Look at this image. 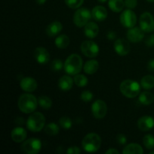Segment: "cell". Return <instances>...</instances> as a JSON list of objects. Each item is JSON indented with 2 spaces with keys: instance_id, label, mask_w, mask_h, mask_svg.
<instances>
[{
  "instance_id": "obj_1",
  "label": "cell",
  "mask_w": 154,
  "mask_h": 154,
  "mask_svg": "<svg viewBox=\"0 0 154 154\" xmlns=\"http://www.w3.org/2000/svg\"><path fill=\"white\" fill-rule=\"evenodd\" d=\"M38 99L32 94L23 93L19 97L17 105L19 109L24 114H32L37 108Z\"/></svg>"
},
{
  "instance_id": "obj_2",
  "label": "cell",
  "mask_w": 154,
  "mask_h": 154,
  "mask_svg": "<svg viewBox=\"0 0 154 154\" xmlns=\"http://www.w3.org/2000/svg\"><path fill=\"white\" fill-rule=\"evenodd\" d=\"M83 60L78 54H73L68 57L64 63V70L68 75H75L81 72L83 69Z\"/></svg>"
},
{
  "instance_id": "obj_3",
  "label": "cell",
  "mask_w": 154,
  "mask_h": 154,
  "mask_svg": "<svg viewBox=\"0 0 154 154\" xmlns=\"http://www.w3.org/2000/svg\"><path fill=\"white\" fill-rule=\"evenodd\" d=\"M82 148L87 153H95L100 149L102 139L98 134L90 132L86 135L82 140Z\"/></svg>"
},
{
  "instance_id": "obj_4",
  "label": "cell",
  "mask_w": 154,
  "mask_h": 154,
  "mask_svg": "<svg viewBox=\"0 0 154 154\" xmlns=\"http://www.w3.org/2000/svg\"><path fill=\"white\" fill-rule=\"evenodd\" d=\"M141 84L134 80H124L120 85V90L122 94L129 99L135 98L141 91Z\"/></svg>"
},
{
  "instance_id": "obj_5",
  "label": "cell",
  "mask_w": 154,
  "mask_h": 154,
  "mask_svg": "<svg viewBox=\"0 0 154 154\" xmlns=\"http://www.w3.org/2000/svg\"><path fill=\"white\" fill-rule=\"evenodd\" d=\"M45 115L40 112H32L28 117L26 126L29 131L32 132H38L42 130L45 126Z\"/></svg>"
},
{
  "instance_id": "obj_6",
  "label": "cell",
  "mask_w": 154,
  "mask_h": 154,
  "mask_svg": "<svg viewBox=\"0 0 154 154\" xmlns=\"http://www.w3.org/2000/svg\"><path fill=\"white\" fill-rule=\"evenodd\" d=\"M92 17V13L87 8H81L75 12L73 16V22L78 27H84Z\"/></svg>"
},
{
  "instance_id": "obj_7",
  "label": "cell",
  "mask_w": 154,
  "mask_h": 154,
  "mask_svg": "<svg viewBox=\"0 0 154 154\" xmlns=\"http://www.w3.org/2000/svg\"><path fill=\"white\" fill-rule=\"evenodd\" d=\"M42 147V141L38 138H31L25 140L21 144V151L27 154H37L41 151Z\"/></svg>"
},
{
  "instance_id": "obj_8",
  "label": "cell",
  "mask_w": 154,
  "mask_h": 154,
  "mask_svg": "<svg viewBox=\"0 0 154 154\" xmlns=\"http://www.w3.org/2000/svg\"><path fill=\"white\" fill-rule=\"evenodd\" d=\"M81 51L84 56L88 58H95L99 55V45L91 40H87L82 42L81 45Z\"/></svg>"
},
{
  "instance_id": "obj_9",
  "label": "cell",
  "mask_w": 154,
  "mask_h": 154,
  "mask_svg": "<svg viewBox=\"0 0 154 154\" xmlns=\"http://www.w3.org/2000/svg\"><path fill=\"white\" fill-rule=\"evenodd\" d=\"M120 23L125 28L130 29L135 26L137 23V16L132 9L125 10L122 12L120 17Z\"/></svg>"
},
{
  "instance_id": "obj_10",
  "label": "cell",
  "mask_w": 154,
  "mask_h": 154,
  "mask_svg": "<svg viewBox=\"0 0 154 154\" xmlns=\"http://www.w3.org/2000/svg\"><path fill=\"white\" fill-rule=\"evenodd\" d=\"M91 111L95 118L97 120H102L106 116L108 112V106L103 100L97 99L92 104Z\"/></svg>"
},
{
  "instance_id": "obj_11",
  "label": "cell",
  "mask_w": 154,
  "mask_h": 154,
  "mask_svg": "<svg viewBox=\"0 0 154 154\" xmlns=\"http://www.w3.org/2000/svg\"><path fill=\"white\" fill-rule=\"evenodd\" d=\"M139 25L144 32H153L154 31V17L149 12H144L140 16Z\"/></svg>"
},
{
  "instance_id": "obj_12",
  "label": "cell",
  "mask_w": 154,
  "mask_h": 154,
  "mask_svg": "<svg viewBox=\"0 0 154 154\" xmlns=\"http://www.w3.org/2000/svg\"><path fill=\"white\" fill-rule=\"evenodd\" d=\"M126 37L130 42L138 43L144 39V32L141 29V27L134 26L128 29Z\"/></svg>"
},
{
  "instance_id": "obj_13",
  "label": "cell",
  "mask_w": 154,
  "mask_h": 154,
  "mask_svg": "<svg viewBox=\"0 0 154 154\" xmlns=\"http://www.w3.org/2000/svg\"><path fill=\"white\" fill-rule=\"evenodd\" d=\"M114 49L118 55L124 57L129 54L131 48L130 45L127 41L123 38H119L114 42Z\"/></svg>"
},
{
  "instance_id": "obj_14",
  "label": "cell",
  "mask_w": 154,
  "mask_h": 154,
  "mask_svg": "<svg viewBox=\"0 0 154 154\" xmlns=\"http://www.w3.org/2000/svg\"><path fill=\"white\" fill-rule=\"evenodd\" d=\"M34 57L38 63L41 65H45L50 61L51 56L46 48L38 47L35 49Z\"/></svg>"
},
{
  "instance_id": "obj_15",
  "label": "cell",
  "mask_w": 154,
  "mask_h": 154,
  "mask_svg": "<svg viewBox=\"0 0 154 154\" xmlns=\"http://www.w3.org/2000/svg\"><path fill=\"white\" fill-rule=\"evenodd\" d=\"M137 124L140 130L142 132H147L154 127V119L151 116H142L138 119Z\"/></svg>"
},
{
  "instance_id": "obj_16",
  "label": "cell",
  "mask_w": 154,
  "mask_h": 154,
  "mask_svg": "<svg viewBox=\"0 0 154 154\" xmlns=\"http://www.w3.org/2000/svg\"><path fill=\"white\" fill-rule=\"evenodd\" d=\"M21 89L26 93H32L36 90L38 87V83L36 80L31 77H25L23 78L20 83Z\"/></svg>"
},
{
  "instance_id": "obj_17",
  "label": "cell",
  "mask_w": 154,
  "mask_h": 154,
  "mask_svg": "<svg viewBox=\"0 0 154 154\" xmlns=\"http://www.w3.org/2000/svg\"><path fill=\"white\" fill-rule=\"evenodd\" d=\"M92 17L97 22H102L108 17V11L104 6H95L92 9Z\"/></svg>"
},
{
  "instance_id": "obj_18",
  "label": "cell",
  "mask_w": 154,
  "mask_h": 154,
  "mask_svg": "<svg viewBox=\"0 0 154 154\" xmlns=\"http://www.w3.org/2000/svg\"><path fill=\"white\" fill-rule=\"evenodd\" d=\"M11 139L14 142H23L27 137V132L23 128L17 126V127L14 128L11 131Z\"/></svg>"
},
{
  "instance_id": "obj_19",
  "label": "cell",
  "mask_w": 154,
  "mask_h": 154,
  "mask_svg": "<svg viewBox=\"0 0 154 154\" xmlns=\"http://www.w3.org/2000/svg\"><path fill=\"white\" fill-rule=\"evenodd\" d=\"M63 30V24L58 20L53 21L46 28V34L50 37H54Z\"/></svg>"
},
{
  "instance_id": "obj_20",
  "label": "cell",
  "mask_w": 154,
  "mask_h": 154,
  "mask_svg": "<svg viewBox=\"0 0 154 154\" xmlns=\"http://www.w3.org/2000/svg\"><path fill=\"white\" fill-rule=\"evenodd\" d=\"M74 83V79L69 75H63L59 79L58 87L63 91H69L72 88Z\"/></svg>"
},
{
  "instance_id": "obj_21",
  "label": "cell",
  "mask_w": 154,
  "mask_h": 154,
  "mask_svg": "<svg viewBox=\"0 0 154 154\" xmlns=\"http://www.w3.org/2000/svg\"><path fill=\"white\" fill-rule=\"evenodd\" d=\"M84 34L89 38H94L98 35L99 32V26L95 22H89L84 26Z\"/></svg>"
},
{
  "instance_id": "obj_22",
  "label": "cell",
  "mask_w": 154,
  "mask_h": 154,
  "mask_svg": "<svg viewBox=\"0 0 154 154\" xmlns=\"http://www.w3.org/2000/svg\"><path fill=\"white\" fill-rule=\"evenodd\" d=\"M99 67V64L97 60H90L86 62L83 69H84V72L87 75H93L97 72Z\"/></svg>"
},
{
  "instance_id": "obj_23",
  "label": "cell",
  "mask_w": 154,
  "mask_h": 154,
  "mask_svg": "<svg viewBox=\"0 0 154 154\" xmlns=\"http://www.w3.org/2000/svg\"><path fill=\"white\" fill-rule=\"evenodd\" d=\"M144 153L142 147L136 143H131L123 148V154H142Z\"/></svg>"
},
{
  "instance_id": "obj_24",
  "label": "cell",
  "mask_w": 154,
  "mask_h": 154,
  "mask_svg": "<svg viewBox=\"0 0 154 154\" xmlns=\"http://www.w3.org/2000/svg\"><path fill=\"white\" fill-rule=\"evenodd\" d=\"M108 7L115 13H120L125 7L124 0H108Z\"/></svg>"
},
{
  "instance_id": "obj_25",
  "label": "cell",
  "mask_w": 154,
  "mask_h": 154,
  "mask_svg": "<svg viewBox=\"0 0 154 154\" xmlns=\"http://www.w3.org/2000/svg\"><path fill=\"white\" fill-rule=\"evenodd\" d=\"M70 44V38L65 34L60 35L55 39V45L59 49H65Z\"/></svg>"
},
{
  "instance_id": "obj_26",
  "label": "cell",
  "mask_w": 154,
  "mask_h": 154,
  "mask_svg": "<svg viewBox=\"0 0 154 154\" xmlns=\"http://www.w3.org/2000/svg\"><path fill=\"white\" fill-rule=\"evenodd\" d=\"M138 101L143 105H150L154 102V96L150 92L144 91L139 95Z\"/></svg>"
},
{
  "instance_id": "obj_27",
  "label": "cell",
  "mask_w": 154,
  "mask_h": 154,
  "mask_svg": "<svg viewBox=\"0 0 154 154\" xmlns=\"http://www.w3.org/2000/svg\"><path fill=\"white\" fill-rule=\"evenodd\" d=\"M141 86L144 90H151L154 88V77L153 75H147L143 77L141 80Z\"/></svg>"
},
{
  "instance_id": "obj_28",
  "label": "cell",
  "mask_w": 154,
  "mask_h": 154,
  "mask_svg": "<svg viewBox=\"0 0 154 154\" xmlns=\"http://www.w3.org/2000/svg\"><path fill=\"white\" fill-rule=\"evenodd\" d=\"M45 132L51 136H55L60 132V126L55 123H50L45 127Z\"/></svg>"
},
{
  "instance_id": "obj_29",
  "label": "cell",
  "mask_w": 154,
  "mask_h": 154,
  "mask_svg": "<svg viewBox=\"0 0 154 154\" xmlns=\"http://www.w3.org/2000/svg\"><path fill=\"white\" fill-rule=\"evenodd\" d=\"M38 105H40L41 108L45 110L50 109L53 105V102L51 98L46 96H39L38 99Z\"/></svg>"
},
{
  "instance_id": "obj_30",
  "label": "cell",
  "mask_w": 154,
  "mask_h": 154,
  "mask_svg": "<svg viewBox=\"0 0 154 154\" xmlns=\"http://www.w3.org/2000/svg\"><path fill=\"white\" fill-rule=\"evenodd\" d=\"M74 82L78 87H86L88 84V78L84 75H75L74 77Z\"/></svg>"
},
{
  "instance_id": "obj_31",
  "label": "cell",
  "mask_w": 154,
  "mask_h": 154,
  "mask_svg": "<svg viewBox=\"0 0 154 154\" xmlns=\"http://www.w3.org/2000/svg\"><path fill=\"white\" fill-rule=\"evenodd\" d=\"M59 125L63 129L68 130V129H70L72 127V121L69 117L63 116V117H60V119L59 120Z\"/></svg>"
},
{
  "instance_id": "obj_32",
  "label": "cell",
  "mask_w": 154,
  "mask_h": 154,
  "mask_svg": "<svg viewBox=\"0 0 154 154\" xmlns=\"http://www.w3.org/2000/svg\"><path fill=\"white\" fill-rule=\"evenodd\" d=\"M143 144L147 150L154 148V136L151 134H147L143 138Z\"/></svg>"
},
{
  "instance_id": "obj_33",
  "label": "cell",
  "mask_w": 154,
  "mask_h": 154,
  "mask_svg": "<svg viewBox=\"0 0 154 154\" xmlns=\"http://www.w3.org/2000/svg\"><path fill=\"white\" fill-rule=\"evenodd\" d=\"M51 69L54 72H60L62 69H64V63H63L62 60L56 59V60H53L51 63Z\"/></svg>"
},
{
  "instance_id": "obj_34",
  "label": "cell",
  "mask_w": 154,
  "mask_h": 154,
  "mask_svg": "<svg viewBox=\"0 0 154 154\" xmlns=\"http://www.w3.org/2000/svg\"><path fill=\"white\" fill-rule=\"evenodd\" d=\"M64 1L69 8L72 9H78L82 5L84 0H64Z\"/></svg>"
},
{
  "instance_id": "obj_35",
  "label": "cell",
  "mask_w": 154,
  "mask_h": 154,
  "mask_svg": "<svg viewBox=\"0 0 154 154\" xmlns=\"http://www.w3.org/2000/svg\"><path fill=\"white\" fill-rule=\"evenodd\" d=\"M93 93L90 90H84L81 94V99L84 102H90L93 100Z\"/></svg>"
},
{
  "instance_id": "obj_36",
  "label": "cell",
  "mask_w": 154,
  "mask_h": 154,
  "mask_svg": "<svg viewBox=\"0 0 154 154\" xmlns=\"http://www.w3.org/2000/svg\"><path fill=\"white\" fill-rule=\"evenodd\" d=\"M125 6L129 9H133L138 5V0H124Z\"/></svg>"
},
{
  "instance_id": "obj_37",
  "label": "cell",
  "mask_w": 154,
  "mask_h": 154,
  "mask_svg": "<svg viewBox=\"0 0 154 154\" xmlns=\"http://www.w3.org/2000/svg\"><path fill=\"white\" fill-rule=\"evenodd\" d=\"M117 141L120 145H125L127 143V138L124 134H119L117 136Z\"/></svg>"
},
{
  "instance_id": "obj_38",
  "label": "cell",
  "mask_w": 154,
  "mask_h": 154,
  "mask_svg": "<svg viewBox=\"0 0 154 154\" xmlns=\"http://www.w3.org/2000/svg\"><path fill=\"white\" fill-rule=\"evenodd\" d=\"M81 153V150L80 147H77V146H72L69 147L66 150V153L67 154H80Z\"/></svg>"
},
{
  "instance_id": "obj_39",
  "label": "cell",
  "mask_w": 154,
  "mask_h": 154,
  "mask_svg": "<svg viewBox=\"0 0 154 154\" xmlns=\"http://www.w3.org/2000/svg\"><path fill=\"white\" fill-rule=\"evenodd\" d=\"M145 45L147 48H153L154 46V34H151L147 38L145 41Z\"/></svg>"
},
{
  "instance_id": "obj_40",
  "label": "cell",
  "mask_w": 154,
  "mask_h": 154,
  "mask_svg": "<svg viewBox=\"0 0 154 154\" xmlns=\"http://www.w3.org/2000/svg\"><path fill=\"white\" fill-rule=\"evenodd\" d=\"M106 37H107V38L108 39V40L113 41V40H114V39L116 38V37H117V35H116L115 32L109 31V32H107Z\"/></svg>"
},
{
  "instance_id": "obj_41",
  "label": "cell",
  "mask_w": 154,
  "mask_h": 154,
  "mask_svg": "<svg viewBox=\"0 0 154 154\" xmlns=\"http://www.w3.org/2000/svg\"><path fill=\"white\" fill-rule=\"evenodd\" d=\"M147 69L150 72H154V59H152L147 63Z\"/></svg>"
},
{
  "instance_id": "obj_42",
  "label": "cell",
  "mask_w": 154,
  "mask_h": 154,
  "mask_svg": "<svg viewBox=\"0 0 154 154\" xmlns=\"http://www.w3.org/2000/svg\"><path fill=\"white\" fill-rule=\"evenodd\" d=\"M105 154H119V151L114 148H110L105 151Z\"/></svg>"
},
{
  "instance_id": "obj_43",
  "label": "cell",
  "mask_w": 154,
  "mask_h": 154,
  "mask_svg": "<svg viewBox=\"0 0 154 154\" xmlns=\"http://www.w3.org/2000/svg\"><path fill=\"white\" fill-rule=\"evenodd\" d=\"M35 2L39 5H44L46 2L47 0H35Z\"/></svg>"
},
{
  "instance_id": "obj_44",
  "label": "cell",
  "mask_w": 154,
  "mask_h": 154,
  "mask_svg": "<svg viewBox=\"0 0 154 154\" xmlns=\"http://www.w3.org/2000/svg\"><path fill=\"white\" fill-rule=\"evenodd\" d=\"M98 1H99V2H101V3H105V2H106L108 0H98Z\"/></svg>"
},
{
  "instance_id": "obj_45",
  "label": "cell",
  "mask_w": 154,
  "mask_h": 154,
  "mask_svg": "<svg viewBox=\"0 0 154 154\" xmlns=\"http://www.w3.org/2000/svg\"><path fill=\"white\" fill-rule=\"evenodd\" d=\"M148 2H154V0H147Z\"/></svg>"
},
{
  "instance_id": "obj_46",
  "label": "cell",
  "mask_w": 154,
  "mask_h": 154,
  "mask_svg": "<svg viewBox=\"0 0 154 154\" xmlns=\"http://www.w3.org/2000/svg\"><path fill=\"white\" fill-rule=\"evenodd\" d=\"M150 154H154V150H153V151H150Z\"/></svg>"
}]
</instances>
